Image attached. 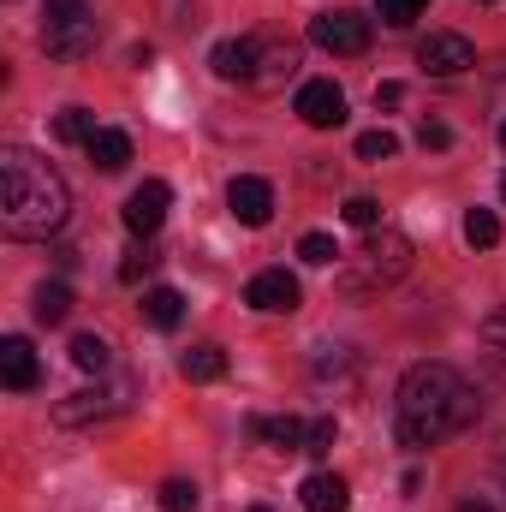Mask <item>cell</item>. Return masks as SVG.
<instances>
[{"label":"cell","mask_w":506,"mask_h":512,"mask_svg":"<svg viewBox=\"0 0 506 512\" xmlns=\"http://www.w3.org/2000/svg\"><path fill=\"white\" fill-rule=\"evenodd\" d=\"M292 72H298V48L292 42H262L256 48V78H251L256 90H280Z\"/></svg>","instance_id":"obj_15"},{"label":"cell","mask_w":506,"mask_h":512,"mask_svg":"<svg viewBox=\"0 0 506 512\" xmlns=\"http://www.w3.org/2000/svg\"><path fill=\"white\" fill-rule=\"evenodd\" d=\"M298 256H304L310 268H328V262L340 256V245H334L328 233H304V239H298Z\"/></svg>","instance_id":"obj_29"},{"label":"cell","mask_w":506,"mask_h":512,"mask_svg":"<svg viewBox=\"0 0 506 512\" xmlns=\"http://www.w3.org/2000/svg\"><path fill=\"white\" fill-rule=\"evenodd\" d=\"M483 358H489V364L506 376V304L483 316Z\"/></svg>","instance_id":"obj_23"},{"label":"cell","mask_w":506,"mask_h":512,"mask_svg":"<svg viewBox=\"0 0 506 512\" xmlns=\"http://www.w3.org/2000/svg\"><path fill=\"white\" fill-rule=\"evenodd\" d=\"M227 209H233L239 227H268V221H274V185L256 179V173H239V179L227 185Z\"/></svg>","instance_id":"obj_10"},{"label":"cell","mask_w":506,"mask_h":512,"mask_svg":"<svg viewBox=\"0 0 506 512\" xmlns=\"http://www.w3.org/2000/svg\"><path fill=\"white\" fill-rule=\"evenodd\" d=\"M298 120H304V126H316V131L346 126V90H340L334 78L304 84V90H298Z\"/></svg>","instance_id":"obj_9"},{"label":"cell","mask_w":506,"mask_h":512,"mask_svg":"<svg viewBox=\"0 0 506 512\" xmlns=\"http://www.w3.org/2000/svg\"><path fill=\"white\" fill-rule=\"evenodd\" d=\"M179 376H185V382H221V376H227V352H221L215 340H203V346H191V352L179 358Z\"/></svg>","instance_id":"obj_17"},{"label":"cell","mask_w":506,"mask_h":512,"mask_svg":"<svg viewBox=\"0 0 506 512\" xmlns=\"http://www.w3.org/2000/svg\"><path fill=\"white\" fill-rule=\"evenodd\" d=\"M131 382H96V387H78V393H66L60 405H54V423L60 429H90V423H114V417H126L131 411Z\"/></svg>","instance_id":"obj_5"},{"label":"cell","mask_w":506,"mask_h":512,"mask_svg":"<svg viewBox=\"0 0 506 512\" xmlns=\"http://www.w3.org/2000/svg\"><path fill=\"white\" fill-rule=\"evenodd\" d=\"M0 382L12 387V393H30V387L42 382V364H36V352H30L24 334H6L0 340Z\"/></svg>","instance_id":"obj_12"},{"label":"cell","mask_w":506,"mask_h":512,"mask_svg":"<svg viewBox=\"0 0 506 512\" xmlns=\"http://www.w3.org/2000/svg\"><path fill=\"white\" fill-rule=\"evenodd\" d=\"M84 149H90V161H96L102 173H120V167L131 161V137H126V131H114V126H102Z\"/></svg>","instance_id":"obj_18"},{"label":"cell","mask_w":506,"mask_h":512,"mask_svg":"<svg viewBox=\"0 0 506 512\" xmlns=\"http://www.w3.org/2000/svg\"><path fill=\"white\" fill-rule=\"evenodd\" d=\"M179 316H185V298L173 286H149L143 292V322L149 328H179Z\"/></svg>","instance_id":"obj_20"},{"label":"cell","mask_w":506,"mask_h":512,"mask_svg":"<svg viewBox=\"0 0 506 512\" xmlns=\"http://www.w3.org/2000/svg\"><path fill=\"white\" fill-rule=\"evenodd\" d=\"M96 114H90V108H66V114H60V120H54V137H60V143H90V137H96Z\"/></svg>","instance_id":"obj_24"},{"label":"cell","mask_w":506,"mask_h":512,"mask_svg":"<svg viewBox=\"0 0 506 512\" xmlns=\"http://www.w3.org/2000/svg\"><path fill=\"white\" fill-rule=\"evenodd\" d=\"M304 429H310V423H298V417H251L256 441H274V447H286V453H304Z\"/></svg>","instance_id":"obj_19"},{"label":"cell","mask_w":506,"mask_h":512,"mask_svg":"<svg viewBox=\"0 0 506 512\" xmlns=\"http://www.w3.org/2000/svg\"><path fill=\"white\" fill-rule=\"evenodd\" d=\"M465 245L471 251H495L501 245V215L495 209H471L465 215Z\"/></svg>","instance_id":"obj_21"},{"label":"cell","mask_w":506,"mask_h":512,"mask_svg":"<svg viewBox=\"0 0 506 512\" xmlns=\"http://www.w3.org/2000/svg\"><path fill=\"white\" fill-rule=\"evenodd\" d=\"M405 102V84H376V108H399Z\"/></svg>","instance_id":"obj_33"},{"label":"cell","mask_w":506,"mask_h":512,"mask_svg":"<svg viewBox=\"0 0 506 512\" xmlns=\"http://www.w3.org/2000/svg\"><path fill=\"white\" fill-rule=\"evenodd\" d=\"M393 405H399L393 429H399V447L405 453H429V447L465 435L477 423V411H483L477 387L465 382L453 364H411L399 376V399Z\"/></svg>","instance_id":"obj_1"},{"label":"cell","mask_w":506,"mask_h":512,"mask_svg":"<svg viewBox=\"0 0 506 512\" xmlns=\"http://www.w3.org/2000/svg\"><path fill=\"white\" fill-rule=\"evenodd\" d=\"M304 512H352V483L346 477H334V471H316V477H304Z\"/></svg>","instance_id":"obj_14"},{"label":"cell","mask_w":506,"mask_h":512,"mask_svg":"<svg viewBox=\"0 0 506 512\" xmlns=\"http://www.w3.org/2000/svg\"><path fill=\"white\" fill-rule=\"evenodd\" d=\"M501 149H506V126H501Z\"/></svg>","instance_id":"obj_36"},{"label":"cell","mask_w":506,"mask_h":512,"mask_svg":"<svg viewBox=\"0 0 506 512\" xmlns=\"http://www.w3.org/2000/svg\"><path fill=\"white\" fill-rule=\"evenodd\" d=\"M501 197H506V173H501Z\"/></svg>","instance_id":"obj_35"},{"label":"cell","mask_w":506,"mask_h":512,"mask_svg":"<svg viewBox=\"0 0 506 512\" xmlns=\"http://www.w3.org/2000/svg\"><path fill=\"white\" fill-rule=\"evenodd\" d=\"M161 512H197V483H185V477L161 483Z\"/></svg>","instance_id":"obj_28"},{"label":"cell","mask_w":506,"mask_h":512,"mask_svg":"<svg viewBox=\"0 0 506 512\" xmlns=\"http://www.w3.org/2000/svg\"><path fill=\"white\" fill-rule=\"evenodd\" d=\"M340 215H346V227H364V233H370V227L381 221V203H376V197H352Z\"/></svg>","instance_id":"obj_31"},{"label":"cell","mask_w":506,"mask_h":512,"mask_svg":"<svg viewBox=\"0 0 506 512\" xmlns=\"http://www.w3.org/2000/svg\"><path fill=\"white\" fill-rule=\"evenodd\" d=\"M256 48L251 36H227V42H215V54H209V66H215V78H227V84H251L256 78Z\"/></svg>","instance_id":"obj_13"},{"label":"cell","mask_w":506,"mask_h":512,"mask_svg":"<svg viewBox=\"0 0 506 512\" xmlns=\"http://www.w3.org/2000/svg\"><path fill=\"white\" fill-rule=\"evenodd\" d=\"M102 36V18H96V0H48V18H42V48L54 60H84Z\"/></svg>","instance_id":"obj_4"},{"label":"cell","mask_w":506,"mask_h":512,"mask_svg":"<svg viewBox=\"0 0 506 512\" xmlns=\"http://www.w3.org/2000/svg\"><path fill=\"white\" fill-rule=\"evenodd\" d=\"M417 143L423 149H453V131H447V120H423L417 126Z\"/></svg>","instance_id":"obj_32"},{"label":"cell","mask_w":506,"mask_h":512,"mask_svg":"<svg viewBox=\"0 0 506 512\" xmlns=\"http://www.w3.org/2000/svg\"><path fill=\"white\" fill-rule=\"evenodd\" d=\"M72 215L66 179L24 143L0 149V233L6 239H48Z\"/></svg>","instance_id":"obj_2"},{"label":"cell","mask_w":506,"mask_h":512,"mask_svg":"<svg viewBox=\"0 0 506 512\" xmlns=\"http://www.w3.org/2000/svg\"><path fill=\"white\" fill-rule=\"evenodd\" d=\"M310 42L352 60V54L370 48V18H364V12H346V6H340V12H322V18H310Z\"/></svg>","instance_id":"obj_7"},{"label":"cell","mask_w":506,"mask_h":512,"mask_svg":"<svg viewBox=\"0 0 506 512\" xmlns=\"http://www.w3.org/2000/svg\"><path fill=\"white\" fill-rule=\"evenodd\" d=\"M167 209H173V191H167L161 179H143V185L126 197V227L137 233V239H149V233H161Z\"/></svg>","instance_id":"obj_11"},{"label":"cell","mask_w":506,"mask_h":512,"mask_svg":"<svg viewBox=\"0 0 506 512\" xmlns=\"http://www.w3.org/2000/svg\"><path fill=\"white\" fill-rule=\"evenodd\" d=\"M459 512H495V507H483V501H465V507H459Z\"/></svg>","instance_id":"obj_34"},{"label":"cell","mask_w":506,"mask_h":512,"mask_svg":"<svg viewBox=\"0 0 506 512\" xmlns=\"http://www.w3.org/2000/svg\"><path fill=\"white\" fill-rule=\"evenodd\" d=\"M155 262H161V251H155L149 239H143V245H131L126 262H120V280H126V286H137V280H143V274H149Z\"/></svg>","instance_id":"obj_26"},{"label":"cell","mask_w":506,"mask_h":512,"mask_svg":"<svg viewBox=\"0 0 506 512\" xmlns=\"http://www.w3.org/2000/svg\"><path fill=\"white\" fill-rule=\"evenodd\" d=\"M251 512H274V507H251Z\"/></svg>","instance_id":"obj_37"},{"label":"cell","mask_w":506,"mask_h":512,"mask_svg":"<svg viewBox=\"0 0 506 512\" xmlns=\"http://www.w3.org/2000/svg\"><path fill=\"white\" fill-rule=\"evenodd\" d=\"M393 155H399V137H393V131H364V137H358V161H393Z\"/></svg>","instance_id":"obj_27"},{"label":"cell","mask_w":506,"mask_h":512,"mask_svg":"<svg viewBox=\"0 0 506 512\" xmlns=\"http://www.w3.org/2000/svg\"><path fill=\"white\" fill-rule=\"evenodd\" d=\"M417 66H423L429 78H459V72L477 66V48H471V36H459V30H429V36L417 42Z\"/></svg>","instance_id":"obj_6"},{"label":"cell","mask_w":506,"mask_h":512,"mask_svg":"<svg viewBox=\"0 0 506 512\" xmlns=\"http://www.w3.org/2000/svg\"><path fill=\"white\" fill-rule=\"evenodd\" d=\"M334 435H340V423H334V417H316V423L304 429V453H310V459H322V453L334 447Z\"/></svg>","instance_id":"obj_30"},{"label":"cell","mask_w":506,"mask_h":512,"mask_svg":"<svg viewBox=\"0 0 506 512\" xmlns=\"http://www.w3.org/2000/svg\"><path fill=\"white\" fill-rule=\"evenodd\" d=\"M405 274H411V239L399 227H370L364 245L346 256V268H340V292L346 298H381Z\"/></svg>","instance_id":"obj_3"},{"label":"cell","mask_w":506,"mask_h":512,"mask_svg":"<svg viewBox=\"0 0 506 512\" xmlns=\"http://www.w3.org/2000/svg\"><path fill=\"white\" fill-rule=\"evenodd\" d=\"M429 12V0H376V18L387 30H405V24H417Z\"/></svg>","instance_id":"obj_25"},{"label":"cell","mask_w":506,"mask_h":512,"mask_svg":"<svg viewBox=\"0 0 506 512\" xmlns=\"http://www.w3.org/2000/svg\"><path fill=\"white\" fill-rule=\"evenodd\" d=\"M298 298H304V286L286 268H262V274H251V286H245V304L262 310V316H292Z\"/></svg>","instance_id":"obj_8"},{"label":"cell","mask_w":506,"mask_h":512,"mask_svg":"<svg viewBox=\"0 0 506 512\" xmlns=\"http://www.w3.org/2000/svg\"><path fill=\"white\" fill-rule=\"evenodd\" d=\"M72 364L90 370V376H102V370L114 364V346H108L102 334H78V340H72Z\"/></svg>","instance_id":"obj_22"},{"label":"cell","mask_w":506,"mask_h":512,"mask_svg":"<svg viewBox=\"0 0 506 512\" xmlns=\"http://www.w3.org/2000/svg\"><path fill=\"white\" fill-rule=\"evenodd\" d=\"M30 316H36L42 328H60V322L72 316V286H66V280H42L36 298H30Z\"/></svg>","instance_id":"obj_16"}]
</instances>
